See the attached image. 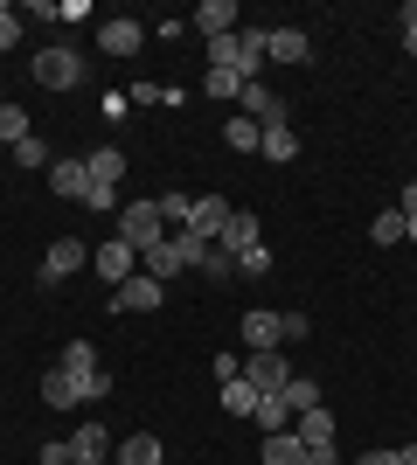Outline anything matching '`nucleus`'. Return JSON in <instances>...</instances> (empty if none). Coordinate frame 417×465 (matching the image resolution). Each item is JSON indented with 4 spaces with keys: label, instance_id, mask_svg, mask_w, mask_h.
I'll return each mask as SVG.
<instances>
[{
    "label": "nucleus",
    "instance_id": "nucleus-1",
    "mask_svg": "<svg viewBox=\"0 0 417 465\" xmlns=\"http://www.w3.org/2000/svg\"><path fill=\"white\" fill-rule=\"evenodd\" d=\"M28 77H35L42 91H77V84H84V49H70V42H49V49H35Z\"/></svg>",
    "mask_w": 417,
    "mask_h": 465
},
{
    "label": "nucleus",
    "instance_id": "nucleus-2",
    "mask_svg": "<svg viewBox=\"0 0 417 465\" xmlns=\"http://www.w3.org/2000/svg\"><path fill=\"white\" fill-rule=\"evenodd\" d=\"M56 369L70 375V382H77V396H84V403H98L104 389H112V375L98 369V348H91V341H70V348L56 354Z\"/></svg>",
    "mask_w": 417,
    "mask_h": 465
},
{
    "label": "nucleus",
    "instance_id": "nucleus-3",
    "mask_svg": "<svg viewBox=\"0 0 417 465\" xmlns=\"http://www.w3.org/2000/svg\"><path fill=\"white\" fill-rule=\"evenodd\" d=\"M119 243H133L139 257L167 243V223H160V202H119Z\"/></svg>",
    "mask_w": 417,
    "mask_h": 465
},
{
    "label": "nucleus",
    "instance_id": "nucleus-4",
    "mask_svg": "<svg viewBox=\"0 0 417 465\" xmlns=\"http://www.w3.org/2000/svg\"><path fill=\"white\" fill-rule=\"evenodd\" d=\"M243 382L258 389V396H278V389L293 382V369H285V354H278V348H258V354L243 348Z\"/></svg>",
    "mask_w": 417,
    "mask_h": 465
},
{
    "label": "nucleus",
    "instance_id": "nucleus-5",
    "mask_svg": "<svg viewBox=\"0 0 417 465\" xmlns=\"http://www.w3.org/2000/svg\"><path fill=\"white\" fill-rule=\"evenodd\" d=\"M84 264H91V251H84V236H56V243L42 251V285H63V278H77Z\"/></svg>",
    "mask_w": 417,
    "mask_h": 465
},
{
    "label": "nucleus",
    "instance_id": "nucleus-6",
    "mask_svg": "<svg viewBox=\"0 0 417 465\" xmlns=\"http://www.w3.org/2000/svg\"><path fill=\"white\" fill-rule=\"evenodd\" d=\"M230 215H237V209H230V202L209 188V194H195V209H188V230H195L202 243H216V236L230 230Z\"/></svg>",
    "mask_w": 417,
    "mask_h": 465
},
{
    "label": "nucleus",
    "instance_id": "nucleus-7",
    "mask_svg": "<svg viewBox=\"0 0 417 465\" xmlns=\"http://www.w3.org/2000/svg\"><path fill=\"white\" fill-rule=\"evenodd\" d=\"M160 299H167V285H160L154 272H133L119 292H112V306H119V312H154Z\"/></svg>",
    "mask_w": 417,
    "mask_h": 465
},
{
    "label": "nucleus",
    "instance_id": "nucleus-8",
    "mask_svg": "<svg viewBox=\"0 0 417 465\" xmlns=\"http://www.w3.org/2000/svg\"><path fill=\"white\" fill-rule=\"evenodd\" d=\"M139 42H146V28H139L133 15L98 21V49H104V56H139Z\"/></svg>",
    "mask_w": 417,
    "mask_h": 465
},
{
    "label": "nucleus",
    "instance_id": "nucleus-9",
    "mask_svg": "<svg viewBox=\"0 0 417 465\" xmlns=\"http://www.w3.org/2000/svg\"><path fill=\"white\" fill-rule=\"evenodd\" d=\"M237 112L258 118V125H278V118H285V97H278L272 84H243V91H237Z\"/></svg>",
    "mask_w": 417,
    "mask_h": 465
},
{
    "label": "nucleus",
    "instance_id": "nucleus-10",
    "mask_svg": "<svg viewBox=\"0 0 417 465\" xmlns=\"http://www.w3.org/2000/svg\"><path fill=\"white\" fill-rule=\"evenodd\" d=\"M133 272H139V251H133V243H119V236H112V243H98V278H104L112 292H119Z\"/></svg>",
    "mask_w": 417,
    "mask_h": 465
},
{
    "label": "nucleus",
    "instance_id": "nucleus-11",
    "mask_svg": "<svg viewBox=\"0 0 417 465\" xmlns=\"http://www.w3.org/2000/svg\"><path fill=\"white\" fill-rule=\"evenodd\" d=\"M243 348H251V354H258V348H285V320L264 312V306H251V312H243Z\"/></svg>",
    "mask_w": 417,
    "mask_h": 465
},
{
    "label": "nucleus",
    "instance_id": "nucleus-12",
    "mask_svg": "<svg viewBox=\"0 0 417 465\" xmlns=\"http://www.w3.org/2000/svg\"><path fill=\"white\" fill-rule=\"evenodd\" d=\"M84 174H91V188H119L125 181V153L119 146H91V153H84Z\"/></svg>",
    "mask_w": 417,
    "mask_h": 465
},
{
    "label": "nucleus",
    "instance_id": "nucleus-13",
    "mask_svg": "<svg viewBox=\"0 0 417 465\" xmlns=\"http://www.w3.org/2000/svg\"><path fill=\"white\" fill-rule=\"evenodd\" d=\"M237 0H202V7H195V28H202V35H209V42H216V35H237Z\"/></svg>",
    "mask_w": 417,
    "mask_h": 465
},
{
    "label": "nucleus",
    "instance_id": "nucleus-14",
    "mask_svg": "<svg viewBox=\"0 0 417 465\" xmlns=\"http://www.w3.org/2000/svg\"><path fill=\"white\" fill-rule=\"evenodd\" d=\"M258 243H264V230H258V215H230V230H223L216 236V251H230V257H243V251H258Z\"/></svg>",
    "mask_w": 417,
    "mask_h": 465
},
{
    "label": "nucleus",
    "instance_id": "nucleus-15",
    "mask_svg": "<svg viewBox=\"0 0 417 465\" xmlns=\"http://www.w3.org/2000/svg\"><path fill=\"white\" fill-rule=\"evenodd\" d=\"M313 56V42L299 35V28H272V35H264V63H306Z\"/></svg>",
    "mask_w": 417,
    "mask_h": 465
},
{
    "label": "nucleus",
    "instance_id": "nucleus-16",
    "mask_svg": "<svg viewBox=\"0 0 417 465\" xmlns=\"http://www.w3.org/2000/svg\"><path fill=\"white\" fill-rule=\"evenodd\" d=\"M258 153L272 160V167H293V160H299V133H293V125H285V118H278V125H264Z\"/></svg>",
    "mask_w": 417,
    "mask_h": 465
},
{
    "label": "nucleus",
    "instance_id": "nucleus-17",
    "mask_svg": "<svg viewBox=\"0 0 417 465\" xmlns=\"http://www.w3.org/2000/svg\"><path fill=\"white\" fill-rule=\"evenodd\" d=\"M49 188L70 194V202H84V194H91V174H84V160H49Z\"/></svg>",
    "mask_w": 417,
    "mask_h": 465
},
{
    "label": "nucleus",
    "instance_id": "nucleus-18",
    "mask_svg": "<svg viewBox=\"0 0 417 465\" xmlns=\"http://www.w3.org/2000/svg\"><path fill=\"white\" fill-rule=\"evenodd\" d=\"M104 451H112V438H104V424H77V430H70V459H77V465H98Z\"/></svg>",
    "mask_w": 417,
    "mask_h": 465
},
{
    "label": "nucleus",
    "instance_id": "nucleus-19",
    "mask_svg": "<svg viewBox=\"0 0 417 465\" xmlns=\"http://www.w3.org/2000/svg\"><path fill=\"white\" fill-rule=\"evenodd\" d=\"M293 430H299V445H334V410H299Z\"/></svg>",
    "mask_w": 417,
    "mask_h": 465
},
{
    "label": "nucleus",
    "instance_id": "nucleus-20",
    "mask_svg": "<svg viewBox=\"0 0 417 465\" xmlns=\"http://www.w3.org/2000/svg\"><path fill=\"white\" fill-rule=\"evenodd\" d=\"M119 465H167V451H160L154 430H133V438L119 445Z\"/></svg>",
    "mask_w": 417,
    "mask_h": 465
},
{
    "label": "nucleus",
    "instance_id": "nucleus-21",
    "mask_svg": "<svg viewBox=\"0 0 417 465\" xmlns=\"http://www.w3.org/2000/svg\"><path fill=\"white\" fill-rule=\"evenodd\" d=\"M139 272H154L160 285H167V278H181V272H188V264H181V251H174V236H167V243H154V251L139 257Z\"/></svg>",
    "mask_w": 417,
    "mask_h": 465
},
{
    "label": "nucleus",
    "instance_id": "nucleus-22",
    "mask_svg": "<svg viewBox=\"0 0 417 465\" xmlns=\"http://www.w3.org/2000/svg\"><path fill=\"white\" fill-rule=\"evenodd\" d=\"M264 465H306L299 430H272V438H264Z\"/></svg>",
    "mask_w": 417,
    "mask_h": 465
},
{
    "label": "nucleus",
    "instance_id": "nucleus-23",
    "mask_svg": "<svg viewBox=\"0 0 417 465\" xmlns=\"http://www.w3.org/2000/svg\"><path fill=\"white\" fill-rule=\"evenodd\" d=\"M42 403H49V410H77L84 396H77V382H70L63 369H49V375H42Z\"/></svg>",
    "mask_w": 417,
    "mask_h": 465
},
{
    "label": "nucleus",
    "instance_id": "nucleus-24",
    "mask_svg": "<svg viewBox=\"0 0 417 465\" xmlns=\"http://www.w3.org/2000/svg\"><path fill=\"white\" fill-rule=\"evenodd\" d=\"M223 139H230V146H237V153H258V139H264V125H258V118H223Z\"/></svg>",
    "mask_w": 417,
    "mask_h": 465
},
{
    "label": "nucleus",
    "instance_id": "nucleus-25",
    "mask_svg": "<svg viewBox=\"0 0 417 465\" xmlns=\"http://www.w3.org/2000/svg\"><path fill=\"white\" fill-rule=\"evenodd\" d=\"M251 424H258L264 438H272V430H293V410H285V396H258V417H251Z\"/></svg>",
    "mask_w": 417,
    "mask_h": 465
},
{
    "label": "nucleus",
    "instance_id": "nucleus-26",
    "mask_svg": "<svg viewBox=\"0 0 417 465\" xmlns=\"http://www.w3.org/2000/svg\"><path fill=\"white\" fill-rule=\"evenodd\" d=\"M223 410H230V417H258V389L243 382V375H237V382H223Z\"/></svg>",
    "mask_w": 417,
    "mask_h": 465
},
{
    "label": "nucleus",
    "instance_id": "nucleus-27",
    "mask_svg": "<svg viewBox=\"0 0 417 465\" xmlns=\"http://www.w3.org/2000/svg\"><path fill=\"white\" fill-rule=\"evenodd\" d=\"M278 396H285V410H293V417H299V410H320V382H306V375H293Z\"/></svg>",
    "mask_w": 417,
    "mask_h": 465
},
{
    "label": "nucleus",
    "instance_id": "nucleus-28",
    "mask_svg": "<svg viewBox=\"0 0 417 465\" xmlns=\"http://www.w3.org/2000/svg\"><path fill=\"white\" fill-rule=\"evenodd\" d=\"M188 209H195V194H160V223H167V236L188 230Z\"/></svg>",
    "mask_w": 417,
    "mask_h": 465
},
{
    "label": "nucleus",
    "instance_id": "nucleus-29",
    "mask_svg": "<svg viewBox=\"0 0 417 465\" xmlns=\"http://www.w3.org/2000/svg\"><path fill=\"white\" fill-rule=\"evenodd\" d=\"M174 251H181V264H188V272H202V257L216 251V243H202L195 230H174Z\"/></svg>",
    "mask_w": 417,
    "mask_h": 465
},
{
    "label": "nucleus",
    "instance_id": "nucleus-30",
    "mask_svg": "<svg viewBox=\"0 0 417 465\" xmlns=\"http://www.w3.org/2000/svg\"><path fill=\"white\" fill-rule=\"evenodd\" d=\"M403 230H411V215H403V209H382L369 236H376V243H403Z\"/></svg>",
    "mask_w": 417,
    "mask_h": 465
},
{
    "label": "nucleus",
    "instance_id": "nucleus-31",
    "mask_svg": "<svg viewBox=\"0 0 417 465\" xmlns=\"http://www.w3.org/2000/svg\"><path fill=\"white\" fill-rule=\"evenodd\" d=\"M0 139H7V146L28 139V112H21V104H0Z\"/></svg>",
    "mask_w": 417,
    "mask_h": 465
},
{
    "label": "nucleus",
    "instance_id": "nucleus-32",
    "mask_svg": "<svg viewBox=\"0 0 417 465\" xmlns=\"http://www.w3.org/2000/svg\"><path fill=\"white\" fill-rule=\"evenodd\" d=\"M15 167H28V174H35V167H49V146H42V139L28 133V139L15 146Z\"/></svg>",
    "mask_w": 417,
    "mask_h": 465
},
{
    "label": "nucleus",
    "instance_id": "nucleus-33",
    "mask_svg": "<svg viewBox=\"0 0 417 465\" xmlns=\"http://www.w3.org/2000/svg\"><path fill=\"white\" fill-rule=\"evenodd\" d=\"M202 91H209V97H237L243 77H237V70H209V77H202Z\"/></svg>",
    "mask_w": 417,
    "mask_h": 465
},
{
    "label": "nucleus",
    "instance_id": "nucleus-34",
    "mask_svg": "<svg viewBox=\"0 0 417 465\" xmlns=\"http://www.w3.org/2000/svg\"><path fill=\"white\" fill-rule=\"evenodd\" d=\"M15 42H21V7H7V0H0V56H7Z\"/></svg>",
    "mask_w": 417,
    "mask_h": 465
},
{
    "label": "nucleus",
    "instance_id": "nucleus-35",
    "mask_svg": "<svg viewBox=\"0 0 417 465\" xmlns=\"http://www.w3.org/2000/svg\"><path fill=\"white\" fill-rule=\"evenodd\" d=\"M237 272H243V278H264V272H272V251H264V243H258V251H243Z\"/></svg>",
    "mask_w": 417,
    "mask_h": 465
},
{
    "label": "nucleus",
    "instance_id": "nucleus-36",
    "mask_svg": "<svg viewBox=\"0 0 417 465\" xmlns=\"http://www.w3.org/2000/svg\"><path fill=\"white\" fill-rule=\"evenodd\" d=\"M202 272H209V278H237V257H230V251H209V257H202Z\"/></svg>",
    "mask_w": 417,
    "mask_h": 465
},
{
    "label": "nucleus",
    "instance_id": "nucleus-37",
    "mask_svg": "<svg viewBox=\"0 0 417 465\" xmlns=\"http://www.w3.org/2000/svg\"><path fill=\"white\" fill-rule=\"evenodd\" d=\"M209 369H216V382H237V375H243V354H216Z\"/></svg>",
    "mask_w": 417,
    "mask_h": 465
},
{
    "label": "nucleus",
    "instance_id": "nucleus-38",
    "mask_svg": "<svg viewBox=\"0 0 417 465\" xmlns=\"http://www.w3.org/2000/svg\"><path fill=\"white\" fill-rule=\"evenodd\" d=\"M403 49L417 56V0H403Z\"/></svg>",
    "mask_w": 417,
    "mask_h": 465
},
{
    "label": "nucleus",
    "instance_id": "nucleus-39",
    "mask_svg": "<svg viewBox=\"0 0 417 465\" xmlns=\"http://www.w3.org/2000/svg\"><path fill=\"white\" fill-rule=\"evenodd\" d=\"M42 465H70V438H56V445H42Z\"/></svg>",
    "mask_w": 417,
    "mask_h": 465
},
{
    "label": "nucleus",
    "instance_id": "nucleus-40",
    "mask_svg": "<svg viewBox=\"0 0 417 465\" xmlns=\"http://www.w3.org/2000/svg\"><path fill=\"white\" fill-rule=\"evenodd\" d=\"M306 465H341V451L334 445H306Z\"/></svg>",
    "mask_w": 417,
    "mask_h": 465
},
{
    "label": "nucleus",
    "instance_id": "nucleus-41",
    "mask_svg": "<svg viewBox=\"0 0 417 465\" xmlns=\"http://www.w3.org/2000/svg\"><path fill=\"white\" fill-rule=\"evenodd\" d=\"M355 465H397V451H376V445H369V451H362Z\"/></svg>",
    "mask_w": 417,
    "mask_h": 465
},
{
    "label": "nucleus",
    "instance_id": "nucleus-42",
    "mask_svg": "<svg viewBox=\"0 0 417 465\" xmlns=\"http://www.w3.org/2000/svg\"><path fill=\"white\" fill-rule=\"evenodd\" d=\"M397 209H403V215H417V181H411V188L397 194Z\"/></svg>",
    "mask_w": 417,
    "mask_h": 465
},
{
    "label": "nucleus",
    "instance_id": "nucleus-43",
    "mask_svg": "<svg viewBox=\"0 0 417 465\" xmlns=\"http://www.w3.org/2000/svg\"><path fill=\"white\" fill-rule=\"evenodd\" d=\"M397 465H417V445H403V451H397Z\"/></svg>",
    "mask_w": 417,
    "mask_h": 465
},
{
    "label": "nucleus",
    "instance_id": "nucleus-44",
    "mask_svg": "<svg viewBox=\"0 0 417 465\" xmlns=\"http://www.w3.org/2000/svg\"><path fill=\"white\" fill-rule=\"evenodd\" d=\"M403 243H417V215H411V230H403Z\"/></svg>",
    "mask_w": 417,
    "mask_h": 465
},
{
    "label": "nucleus",
    "instance_id": "nucleus-45",
    "mask_svg": "<svg viewBox=\"0 0 417 465\" xmlns=\"http://www.w3.org/2000/svg\"><path fill=\"white\" fill-rule=\"evenodd\" d=\"M70 465H77V459H70Z\"/></svg>",
    "mask_w": 417,
    "mask_h": 465
}]
</instances>
